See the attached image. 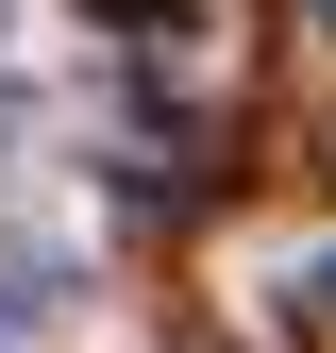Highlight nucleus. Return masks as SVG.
<instances>
[{
    "instance_id": "f257e3e1",
    "label": "nucleus",
    "mask_w": 336,
    "mask_h": 353,
    "mask_svg": "<svg viewBox=\"0 0 336 353\" xmlns=\"http://www.w3.org/2000/svg\"><path fill=\"white\" fill-rule=\"evenodd\" d=\"M303 286H319V303H336V252H319V270H303Z\"/></svg>"
},
{
    "instance_id": "f03ea898",
    "label": "nucleus",
    "mask_w": 336,
    "mask_h": 353,
    "mask_svg": "<svg viewBox=\"0 0 336 353\" xmlns=\"http://www.w3.org/2000/svg\"><path fill=\"white\" fill-rule=\"evenodd\" d=\"M319 17H336V0H319Z\"/></svg>"
}]
</instances>
